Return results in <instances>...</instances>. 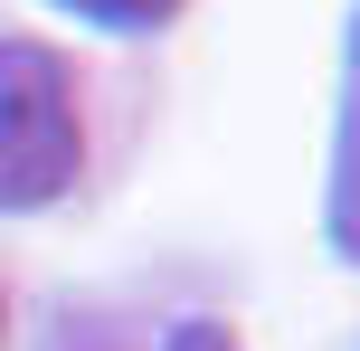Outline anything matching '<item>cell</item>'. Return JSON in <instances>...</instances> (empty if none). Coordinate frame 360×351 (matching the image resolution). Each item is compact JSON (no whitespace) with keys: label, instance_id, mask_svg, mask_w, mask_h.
<instances>
[{"label":"cell","instance_id":"cell-4","mask_svg":"<svg viewBox=\"0 0 360 351\" xmlns=\"http://www.w3.org/2000/svg\"><path fill=\"white\" fill-rule=\"evenodd\" d=\"M171 351H228V333H209V323H190V333H171Z\"/></svg>","mask_w":360,"mask_h":351},{"label":"cell","instance_id":"cell-2","mask_svg":"<svg viewBox=\"0 0 360 351\" xmlns=\"http://www.w3.org/2000/svg\"><path fill=\"white\" fill-rule=\"evenodd\" d=\"M332 247L360 266V19L342 57V143H332Z\"/></svg>","mask_w":360,"mask_h":351},{"label":"cell","instance_id":"cell-1","mask_svg":"<svg viewBox=\"0 0 360 351\" xmlns=\"http://www.w3.org/2000/svg\"><path fill=\"white\" fill-rule=\"evenodd\" d=\"M86 162L76 86L38 38H0V209H48Z\"/></svg>","mask_w":360,"mask_h":351},{"label":"cell","instance_id":"cell-3","mask_svg":"<svg viewBox=\"0 0 360 351\" xmlns=\"http://www.w3.org/2000/svg\"><path fill=\"white\" fill-rule=\"evenodd\" d=\"M57 10L95 19V29H162V19L180 10V0H57Z\"/></svg>","mask_w":360,"mask_h":351}]
</instances>
